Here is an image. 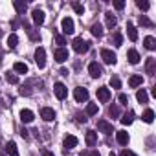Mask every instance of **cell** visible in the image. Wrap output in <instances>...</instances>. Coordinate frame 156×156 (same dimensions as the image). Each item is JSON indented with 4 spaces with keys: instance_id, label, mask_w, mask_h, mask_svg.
<instances>
[{
    "instance_id": "obj_44",
    "label": "cell",
    "mask_w": 156,
    "mask_h": 156,
    "mask_svg": "<svg viewBox=\"0 0 156 156\" xmlns=\"http://www.w3.org/2000/svg\"><path fill=\"white\" fill-rule=\"evenodd\" d=\"M119 156H138V154H134L132 151H127V149H123V151L119 152Z\"/></svg>"
},
{
    "instance_id": "obj_21",
    "label": "cell",
    "mask_w": 156,
    "mask_h": 156,
    "mask_svg": "<svg viewBox=\"0 0 156 156\" xmlns=\"http://www.w3.org/2000/svg\"><path fill=\"white\" fill-rule=\"evenodd\" d=\"M24 30H26V33L30 35V39H31V41H39V39H41V35H39V33H37L30 24H24Z\"/></svg>"
},
{
    "instance_id": "obj_27",
    "label": "cell",
    "mask_w": 156,
    "mask_h": 156,
    "mask_svg": "<svg viewBox=\"0 0 156 156\" xmlns=\"http://www.w3.org/2000/svg\"><path fill=\"white\" fill-rule=\"evenodd\" d=\"M136 99L143 105V103H147V101H149V96H147V92L141 88V90H138V92H136Z\"/></svg>"
},
{
    "instance_id": "obj_23",
    "label": "cell",
    "mask_w": 156,
    "mask_h": 156,
    "mask_svg": "<svg viewBox=\"0 0 156 156\" xmlns=\"http://www.w3.org/2000/svg\"><path fill=\"white\" fill-rule=\"evenodd\" d=\"M119 119H121V123H123V125H130V123L134 121V112H132V110H129V112H125Z\"/></svg>"
},
{
    "instance_id": "obj_2",
    "label": "cell",
    "mask_w": 156,
    "mask_h": 156,
    "mask_svg": "<svg viewBox=\"0 0 156 156\" xmlns=\"http://www.w3.org/2000/svg\"><path fill=\"white\" fill-rule=\"evenodd\" d=\"M35 62H37L39 68H44L46 66V50L41 48V46L35 50Z\"/></svg>"
},
{
    "instance_id": "obj_41",
    "label": "cell",
    "mask_w": 156,
    "mask_h": 156,
    "mask_svg": "<svg viewBox=\"0 0 156 156\" xmlns=\"http://www.w3.org/2000/svg\"><path fill=\"white\" fill-rule=\"evenodd\" d=\"M31 94V88L28 87V85H24L22 88H20V96H30Z\"/></svg>"
},
{
    "instance_id": "obj_17",
    "label": "cell",
    "mask_w": 156,
    "mask_h": 156,
    "mask_svg": "<svg viewBox=\"0 0 156 156\" xmlns=\"http://www.w3.org/2000/svg\"><path fill=\"white\" fill-rule=\"evenodd\" d=\"M127 35H129V39L134 42V41H138V30L134 28V24H127Z\"/></svg>"
},
{
    "instance_id": "obj_32",
    "label": "cell",
    "mask_w": 156,
    "mask_h": 156,
    "mask_svg": "<svg viewBox=\"0 0 156 156\" xmlns=\"http://www.w3.org/2000/svg\"><path fill=\"white\" fill-rule=\"evenodd\" d=\"M6 81H8L9 85H17V83H19V77H17L13 72H6Z\"/></svg>"
},
{
    "instance_id": "obj_50",
    "label": "cell",
    "mask_w": 156,
    "mask_h": 156,
    "mask_svg": "<svg viewBox=\"0 0 156 156\" xmlns=\"http://www.w3.org/2000/svg\"><path fill=\"white\" fill-rule=\"evenodd\" d=\"M0 156H4V154H0Z\"/></svg>"
},
{
    "instance_id": "obj_10",
    "label": "cell",
    "mask_w": 156,
    "mask_h": 156,
    "mask_svg": "<svg viewBox=\"0 0 156 156\" xmlns=\"http://www.w3.org/2000/svg\"><path fill=\"white\" fill-rule=\"evenodd\" d=\"M145 72H147L149 75H154V73H156V59H154V57H149V59L145 61Z\"/></svg>"
},
{
    "instance_id": "obj_20",
    "label": "cell",
    "mask_w": 156,
    "mask_h": 156,
    "mask_svg": "<svg viewBox=\"0 0 156 156\" xmlns=\"http://www.w3.org/2000/svg\"><path fill=\"white\" fill-rule=\"evenodd\" d=\"M13 6H15V9H17V13H19V15H24V13H26V9H28L26 2H22V0H15Z\"/></svg>"
},
{
    "instance_id": "obj_42",
    "label": "cell",
    "mask_w": 156,
    "mask_h": 156,
    "mask_svg": "<svg viewBox=\"0 0 156 156\" xmlns=\"http://www.w3.org/2000/svg\"><path fill=\"white\" fill-rule=\"evenodd\" d=\"M118 99H119V103H121V105H127V103H129V98H127L125 94H119V96H118Z\"/></svg>"
},
{
    "instance_id": "obj_13",
    "label": "cell",
    "mask_w": 156,
    "mask_h": 156,
    "mask_svg": "<svg viewBox=\"0 0 156 156\" xmlns=\"http://www.w3.org/2000/svg\"><path fill=\"white\" fill-rule=\"evenodd\" d=\"M85 141H87V145H88V147H94V145L98 143V132L88 130V132H87V136H85Z\"/></svg>"
},
{
    "instance_id": "obj_24",
    "label": "cell",
    "mask_w": 156,
    "mask_h": 156,
    "mask_svg": "<svg viewBox=\"0 0 156 156\" xmlns=\"http://www.w3.org/2000/svg\"><path fill=\"white\" fill-rule=\"evenodd\" d=\"M75 145H77V138H75V136L70 134V136L64 138V147H66V149H73Z\"/></svg>"
},
{
    "instance_id": "obj_12",
    "label": "cell",
    "mask_w": 156,
    "mask_h": 156,
    "mask_svg": "<svg viewBox=\"0 0 156 156\" xmlns=\"http://www.w3.org/2000/svg\"><path fill=\"white\" fill-rule=\"evenodd\" d=\"M41 118H42L44 121H53V119H55V112H53V108L44 107V108L41 110Z\"/></svg>"
},
{
    "instance_id": "obj_38",
    "label": "cell",
    "mask_w": 156,
    "mask_h": 156,
    "mask_svg": "<svg viewBox=\"0 0 156 156\" xmlns=\"http://www.w3.org/2000/svg\"><path fill=\"white\" fill-rule=\"evenodd\" d=\"M53 35H55V42H57V44H59V46L62 48V44H66V39H64V37H62L61 33H57V31H55Z\"/></svg>"
},
{
    "instance_id": "obj_48",
    "label": "cell",
    "mask_w": 156,
    "mask_h": 156,
    "mask_svg": "<svg viewBox=\"0 0 156 156\" xmlns=\"http://www.w3.org/2000/svg\"><path fill=\"white\" fill-rule=\"evenodd\" d=\"M20 136L26 140V138H28V130H26V129H22V130H20Z\"/></svg>"
},
{
    "instance_id": "obj_45",
    "label": "cell",
    "mask_w": 156,
    "mask_h": 156,
    "mask_svg": "<svg viewBox=\"0 0 156 156\" xmlns=\"http://www.w3.org/2000/svg\"><path fill=\"white\" fill-rule=\"evenodd\" d=\"M114 8L116 9H123L125 8V2H123V0H118V2H114Z\"/></svg>"
},
{
    "instance_id": "obj_4",
    "label": "cell",
    "mask_w": 156,
    "mask_h": 156,
    "mask_svg": "<svg viewBox=\"0 0 156 156\" xmlns=\"http://www.w3.org/2000/svg\"><path fill=\"white\" fill-rule=\"evenodd\" d=\"M61 28H62V31H64L66 35H72V33L75 31V24H73V20H72L70 17H64V19H62Z\"/></svg>"
},
{
    "instance_id": "obj_11",
    "label": "cell",
    "mask_w": 156,
    "mask_h": 156,
    "mask_svg": "<svg viewBox=\"0 0 156 156\" xmlns=\"http://www.w3.org/2000/svg\"><path fill=\"white\" fill-rule=\"evenodd\" d=\"M98 99H99L101 103H107V101L110 99V90H108L107 87H101V88H98Z\"/></svg>"
},
{
    "instance_id": "obj_30",
    "label": "cell",
    "mask_w": 156,
    "mask_h": 156,
    "mask_svg": "<svg viewBox=\"0 0 156 156\" xmlns=\"http://www.w3.org/2000/svg\"><path fill=\"white\" fill-rule=\"evenodd\" d=\"M90 31H92L94 37H101V35H103V26H101V24H92Z\"/></svg>"
},
{
    "instance_id": "obj_33",
    "label": "cell",
    "mask_w": 156,
    "mask_h": 156,
    "mask_svg": "<svg viewBox=\"0 0 156 156\" xmlns=\"http://www.w3.org/2000/svg\"><path fill=\"white\" fill-rule=\"evenodd\" d=\"M98 110H99V108H98L96 103H88V105H87V116H96Z\"/></svg>"
},
{
    "instance_id": "obj_19",
    "label": "cell",
    "mask_w": 156,
    "mask_h": 156,
    "mask_svg": "<svg viewBox=\"0 0 156 156\" xmlns=\"http://www.w3.org/2000/svg\"><path fill=\"white\" fill-rule=\"evenodd\" d=\"M116 140H118L119 145H127V143H129V134H127L125 130H118V132H116Z\"/></svg>"
},
{
    "instance_id": "obj_47",
    "label": "cell",
    "mask_w": 156,
    "mask_h": 156,
    "mask_svg": "<svg viewBox=\"0 0 156 156\" xmlns=\"http://www.w3.org/2000/svg\"><path fill=\"white\" fill-rule=\"evenodd\" d=\"M41 152H42V156H53V152H50L48 149H42Z\"/></svg>"
},
{
    "instance_id": "obj_43",
    "label": "cell",
    "mask_w": 156,
    "mask_h": 156,
    "mask_svg": "<svg viewBox=\"0 0 156 156\" xmlns=\"http://www.w3.org/2000/svg\"><path fill=\"white\" fill-rule=\"evenodd\" d=\"M81 156H101V154H99L98 151H85Z\"/></svg>"
},
{
    "instance_id": "obj_16",
    "label": "cell",
    "mask_w": 156,
    "mask_h": 156,
    "mask_svg": "<svg viewBox=\"0 0 156 156\" xmlns=\"http://www.w3.org/2000/svg\"><path fill=\"white\" fill-rule=\"evenodd\" d=\"M143 85V77L141 75H132L129 79V87L130 88H136V87H141Z\"/></svg>"
},
{
    "instance_id": "obj_28",
    "label": "cell",
    "mask_w": 156,
    "mask_h": 156,
    "mask_svg": "<svg viewBox=\"0 0 156 156\" xmlns=\"http://www.w3.org/2000/svg\"><path fill=\"white\" fill-rule=\"evenodd\" d=\"M141 119H143L145 123H152V121H154V112H152L151 108H147V110L143 112V116H141Z\"/></svg>"
},
{
    "instance_id": "obj_6",
    "label": "cell",
    "mask_w": 156,
    "mask_h": 156,
    "mask_svg": "<svg viewBox=\"0 0 156 156\" xmlns=\"http://www.w3.org/2000/svg\"><path fill=\"white\" fill-rule=\"evenodd\" d=\"M53 92H55V96H57L59 99H66V96H68V88H66L62 83H55V85H53Z\"/></svg>"
},
{
    "instance_id": "obj_8",
    "label": "cell",
    "mask_w": 156,
    "mask_h": 156,
    "mask_svg": "<svg viewBox=\"0 0 156 156\" xmlns=\"http://www.w3.org/2000/svg\"><path fill=\"white\" fill-rule=\"evenodd\" d=\"M98 129H99L101 132H105V134H112V132H114L112 123H108L107 119H99V121H98Z\"/></svg>"
},
{
    "instance_id": "obj_34",
    "label": "cell",
    "mask_w": 156,
    "mask_h": 156,
    "mask_svg": "<svg viewBox=\"0 0 156 156\" xmlns=\"http://www.w3.org/2000/svg\"><path fill=\"white\" fill-rule=\"evenodd\" d=\"M108 114H110L112 118H119V116H121V112H119V107H118V105H112V107L108 108Z\"/></svg>"
},
{
    "instance_id": "obj_15",
    "label": "cell",
    "mask_w": 156,
    "mask_h": 156,
    "mask_svg": "<svg viewBox=\"0 0 156 156\" xmlns=\"http://www.w3.org/2000/svg\"><path fill=\"white\" fill-rule=\"evenodd\" d=\"M33 112L31 110H28V108H24V110H20V121L22 123H31L33 121Z\"/></svg>"
},
{
    "instance_id": "obj_5",
    "label": "cell",
    "mask_w": 156,
    "mask_h": 156,
    "mask_svg": "<svg viewBox=\"0 0 156 156\" xmlns=\"http://www.w3.org/2000/svg\"><path fill=\"white\" fill-rule=\"evenodd\" d=\"M101 59L107 62V64H116V61H118V57H116V53L114 51H110V50H101Z\"/></svg>"
},
{
    "instance_id": "obj_14",
    "label": "cell",
    "mask_w": 156,
    "mask_h": 156,
    "mask_svg": "<svg viewBox=\"0 0 156 156\" xmlns=\"http://www.w3.org/2000/svg\"><path fill=\"white\" fill-rule=\"evenodd\" d=\"M31 17H33V22H35L37 26L44 24V11H41V9H33Z\"/></svg>"
},
{
    "instance_id": "obj_3",
    "label": "cell",
    "mask_w": 156,
    "mask_h": 156,
    "mask_svg": "<svg viewBox=\"0 0 156 156\" xmlns=\"http://www.w3.org/2000/svg\"><path fill=\"white\" fill-rule=\"evenodd\" d=\"M73 98H75L77 103H85V101L88 99V90L83 88V87H77V88L73 90Z\"/></svg>"
},
{
    "instance_id": "obj_37",
    "label": "cell",
    "mask_w": 156,
    "mask_h": 156,
    "mask_svg": "<svg viewBox=\"0 0 156 156\" xmlns=\"http://www.w3.org/2000/svg\"><path fill=\"white\" fill-rule=\"evenodd\" d=\"M136 6H138L141 11H147V9L151 8V4H149V2H145V0H138V2H136Z\"/></svg>"
},
{
    "instance_id": "obj_7",
    "label": "cell",
    "mask_w": 156,
    "mask_h": 156,
    "mask_svg": "<svg viewBox=\"0 0 156 156\" xmlns=\"http://www.w3.org/2000/svg\"><path fill=\"white\" fill-rule=\"evenodd\" d=\"M88 72H90L92 77H96V79L103 75V68H101V64H98V62H90V64H88Z\"/></svg>"
},
{
    "instance_id": "obj_22",
    "label": "cell",
    "mask_w": 156,
    "mask_h": 156,
    "mask_svg": "<svg viewBox=\"0 0 156 156\" xmlns=\"http://www.w3.org/2000/svg\"><path fill=\"white\" fill-rule=\"evenodd\" d=\"M143 44H145L147 50H154V48H156V39H154L152 35H147V37L143 39Z\"/></svg>"
},
{
    "instance_id": "obj_49",
    "label": "cell",
    "mask_w": 156,
    "mask_h": 156,
    "mask_svg": "<svg viewBox=\"0 0 156 156\" xmlns=\"http://www.w3.org/2000/svg\"><path fill=\"white\" fill-rule=\"evenodd\" d=\"M110 156H116V154H114V152H110Z\"/></svg>"
},
{
    "instance_id": "obj_35",
    "label": "cell",
    "mask_w": 156,
    "mask_h": 156,
    "mask_svg": "<svg viewBox=\"0 0 156 156\" xmlns=\"http://www.w3.org/2000/svg\"><path fill=\"white\" fill-rule=\"evenodd\" d=\"M140 24H141V26H145V28H152V26H154V24H152V20H149L145 15H141V17H140Z\"/></svg>"
},
{
    "instance_id": "obj_26",
    "label": "cell",
    "mask_w": 156,
    "mask_h": 156,
    "mask_svg": "<svg viewBox=\"0 0 156 156\" xmlns=\"http://www.w3.org/2000/svg\"><path fill=\"white\" fill-rule=\"evenodd\" d=\"M13 70H15L17 73H28V64H26V62H15Z\"/></svg>"
},
{
    "instance_id": "obj_29",
    "label": "cell",
    "mask_w": 156,
    "mask_h": 156,
    "mask_svg": "<svg viewBox=\"0 0 156 156\" xmlns=\"http://www.w3.org/2000/svg\"><path fill=\"white\" fill-rule=\"evenodd\" d=\"M105 20H107V28H114V26L118 24V20H116V17H114L112 13H107V15H105Z\"/></svg>"
},
{
    "instance_id": "obj_18",
    "label": "cell",
    "mask_w": 156,
    "mask_h": 156,
    "mask_svg": "<svg viewBox=\"0 0 156 156\" xmlns=\"http://www.w3.org/2000/svg\"><path fill=\"white\" fill-rule=\"evenodd\" d=\"M127 59H129V62H130V64H138L141 57H140V53H138L136 50H129V53H127Z\"/></svg>"
},
{
    "instance_id": "obj_39",
    "label": "cell",
    "mask_w": 156,
    "mask_h": 156,
    "mask_svg": "<svg viewBox=\"0 0 156 156\" xmlns=\"http://www.w3.org/2000/svg\"><path fill=\"white\" fill-rule=\"evenodd\" d=\"M72 8L75 9V13H77V15H83V13H85V8H83L81 4H77V2H73V4H72Z\"/></svg>"
},
{
    "instance_id": "obj_36",
    "label": "cell",
    "mask_w": 156,
    "mask_h": 156,
    "mask_svg": "<svg viewBox=\"0 0 156 156\" xmlns=\"http://www.w3.org/2000/svg\"><path fill=\"white\" fill-rule=\"evenodd\" d=\"M110 85H112L114 88H121V81H119L118 75H112V77H110Z\"/></svg>"
},
{
    "instance_id": "obj_31",
    "label": "cell",
    "mask_w": 156,
    "mask_h": 156,
    "mask_svg": "<svg viewBox=\"0 0 156 156\" xmlns=\"http://www.w3.org/2000/svg\"><path fill=\"white\" fill-rule=\"evenodd\" d=\"M17 44H19V37H17L15 33H11V35L8 37V46H9L11 50H15V48H17Z\"/></svg>"
},
{
    "instance_id": "obj_46",
    "label": "cell",
    "mask_w": 156,
    "mask_h": 156,
    "mask_svg": "<svg viewBox=\"0 0 156 156\" xmlns=\"http://www.w3.org/2000/svg\"><path fill=\"white\" fill-rule=\"evenodd\" d=\"M75 118H77V121H79V123H85V121H87V118H85L81 112H77V114H75Z\"/></svg>"
},
{
    "instance_id": "obj_25",
    "label": "cell",
    "mask_w": 156,
    "mask_h": 156,
    "mask_svg": "<svg viewBox=\"0 0 156 156\" xmlns=\"http://www.w3.org/2000/svg\"><path fill=\"white\" fill-rule=\"evenodd\" d=\"M6 151H8L9 156H19V149H17V143H15V141H9V143L6 145Z\"/></svg>"
},
{
    "instance_id": "obj_40",
    "label": "cell",
    "mask_w": 156,
    "mask_h": 156,
    "mask_svg": "<svg viewBox=\"0 0 156 156\" xmlns=\"http://www.w3.org/2000/svg\"><path fill=\"white\" fill-rule=\"evenodd\" d=\"M114 44L116 46H121L123 44V35L121 33H114Z\"/></svg>"
},
{
    "instance_id": "obj_1",
    "label": "cell",
    "mask_w": 156,
    "mask_h": 156,
    "mask_svg": "<svg viewBox=\"0 0 156 156\" xmlns=\"http://www.w3.org/2000/svg\"><path fill=\"white\" fill-rule=\"evenodd\" d=\"M73 51L75 53H87L88 50H90V42H87L85 39H81V37H77V39H73Z\"/></svg>"
},
{
    "instance_id": "obj_9",
    "label": "cell",
    "mask_w": 156,
    "mask_h": 156,
    "mask_svg": "<svg viewBox=\"0 0 156 156\" xmlns=\"http://www.w3.org/2000/svg\"><path fill=\"white\" fill-rule=\"evenodd\" d=\"M53 57H55V61L57 62H64V61H68V50H64V48H57L55 50V53H53Z\"/></svg>"
}]
</instances>
